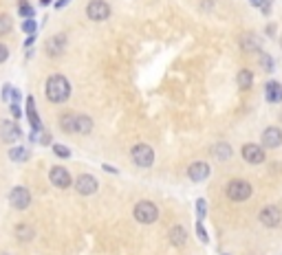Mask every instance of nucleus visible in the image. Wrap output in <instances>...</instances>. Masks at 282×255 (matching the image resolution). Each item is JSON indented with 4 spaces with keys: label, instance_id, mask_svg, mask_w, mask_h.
Returning <instances> with one entry per match:
<instances>
[{
    "label": "nucleus",
    "instance_id": "obj_1",
    "mask_svg": "<svg viewBox=\"0 0 282 255\" xmlns=\"http://www.w3.org/2000/svg\"><path fill=\"white\" fill-rule=\"evenodd\" d=\"M47 97L53 104H62L71 97V84L64 75H51L47 80Z\"/></svg>",
    "mask_w": 282,
    "mask_h": 255
},
{
    "label": "nucleus",
    "instance_id": "obj_2",
    "mask_svg": "<svg viewBox=\"0 0 282 255\" xmlns=\"http://www.w3.org/2000/svg\"><path fill=\"white\" fill-rule=\"evenodd\" d=\"M225 192H227L229 200H234V202H245V200H249L251 198V185L245 178L229 180V185H227V190Z\"/></svg>",
    "mask_w": 282,
    "mask_h": 255
},
{
    "label": "nucleus",
    "instance_id": "obj_3",
    "mask_svg": "<svg viewBox=\"0 0 282 255\" xmlns=\"http://www.w3.org/2000/svg\"><path fill=\"white\" fill-rule=\"evenodd\" d=\"M159 218V209L157 204L150 202V200H141L135 204V220L141 224H152L154 220Z\"/></svg>",
    "mask_w": 282,
    "mask_h": 255
},
{
    "label": "nucleus",
    "instance_id": "obj_4",
    "mask_svg": "<svg viewBox=\"0 0 282 255\" xmlns=\"http://www.w3.org/2000/svg\"><path fill=\"white\" fill-rule=\"evenodd\" d=\"M130 156H132V163L139 165V168H150V165L154 163V152H152L150 146H146V143H137V146L132 148Z\"/></svg>",
    "mask_w": 282,
    "mask_h": 255
},
{
    "label": "nucleus",
    "instance_id": "obj_5",
    "mask_svg": "<svg viewBox=\"0 0 282 255\" xmlns=\"http://www.w3.org/2000/svg\"><path fill=\"white\" fill-rule=\"evenodd\" d=\"M258 220H260L262 226H267V229H273V226H278L282 222V209L278 204H267V207L260 209V214H258Z\"/></svg>",
    "mask_w": 282,
    "mask_h": 255
},
{
    "label": "nucleus",
    "instance_id": "obj_6",
    "mask_svg": "<svg viewBox=\"0 0 282 255\" xmlns=\"http://www.w3.org/2000/svg\"><path fill=\"white\" fill-rule=\"evenodd\" d=\"M86 16L91 20H95V22L106 20L110 16V4L106 2V0H91L88 7H86Z\"/></svg>",
    "mask_w": 282,
    "mask_h": 255
},
{
    "label": "nucleus",
    "instance_id": "obj_7",
    "mask_svg": "<svg viewBox=\"0 0 282 255\" xmlns=\"http://www.w3.org/2000/svg\"><path fill=\"white\" fill-rule=\"evenodd\" d=\"M9 202L14 209H18V212H22V209H27L31 204V194L27 187H14L9 194Z\"/></svg>",
    "mask_w": 282,
    "mask_h": 255
},
{
    "label": "nucleus",
    "instance_id": "obj_8",
    "mask_svg": "<svg viewBox=\"0 0 282 255\" xmlns=\"http://www.w3.org/2000/svg\"><path fill=\"white\" fill-rule=\"evenodd\" d=\"M242 158L247 160L249 165H260L264 163V148L262 146H256V143H245L240 150Z\"/></svg>",
    "mask_w": 282,
    "mask_h": 255
},
{
    "label": "nucleus",
    "instance_id": "obj_9",
    "mask_svg": "<svg viewBox=\"0 0 282 255\" xmlns=\"http://www.w3.org/2000/svg\"><path fill=\"white\" fill-rule=\"evenodd\" d=\"M282 146V130L275 126H269L264 128L262 132V148H269V150H275Z\"/></svg>",
    "mask_w": 282,
    "mask_h": 255
},
{
    "label": "nucleus",
    "instance_id": "obj_10",
    "mask_svg": "<svg viewBox=\"0 0 282 255\" xmlns=\"http://www.w3.org/2000/svg\"><path fill=\"white\" fill-rule=\"evenodd\" d=\"M187 176H190V180L194 182H203L209 176V165L205 160H194V163L187 168Z\"/></svg>",
    "mask_w": 282,
    "mask_h": 255
},
{
    "label": "nucleus",
    "instance_id": "obj_11",
    "mask_svg": "<svg viewBox=\"0 0 282 255\" xmlns=\"http://www.w3.org/2000/svg\"><path fill=\"white\" fill-rule=\"evenodd\" d=\"M49 178H51V182L55 187H60V190H66V187H71V174H69V170H64V168H53L51 172H49Z\"/></svg>",
    "mask_w": 282,
    "mask_h": 255
},
{
    "label": "nucleus",
    "instance_id": "obj_12",
    "mask_svg": "<svg viewBox=\"0 0 282 255\" xmlns=\"http://www.w3.org/2000/svg\"><path fill=\"white\" fill-rule=\"evenodd\" d=\"M75 187H77V192H80L82 196H91V194L97 192V178L95 176H91V174H82L80 178L75 180Z\"/></svg>",
    "mask_w": 282,
    "mask_h": 255
},
{
    "label": "nucleus",
    "instance_id": "obj_13",
    "mask_svg": "<svg viewBox=\"0 0 282 255\" xmlns=\"http://www.w3.org/2000/svg\"><path fill=\"white\" fill-rule=\"evenodd\" d=\"M0 136H3V141H7V143L18 141L20 138L18 124H14V121H3V124H0Z\"/></svg>",
    "mask_w": 282,
    "mask_h": 255
},
{
    "label": "nucleus",
    "instance_id": "obj_14",
    "mask_svg": "<svg viewBox=\"0 0 282 255\" xmlns=\"http://www.w3.org/2000/svg\"><path fill=\"white\" fill-rule=\"evenodd\" d=\"M264 97H267L269 104H280L282 102V86H280V82L269 80L267 86H264Z\"/></svg>",
    "mask_w": 282,
    "mask_h": 255
},
{
    "label": "nucleus",
    "instance_id": "obj_15",
    "mask_svg": "<svg viewBox=\"0 0 282 255\" xmlns=\"http://www.w3.org/2000/svg\"><path fill=\"white\" fill-rule=\"evenodd\" d=\"M170 242H172V246H183L185 242H187L185 226H181V224L172 226V229H170Z\"/></svg>",
    "mask_w": 282,
    "mask_h": 255
},
{
    "label": "nucleus",
    "instance_id": "obj_16",
    "mask_svg": "<svg viewBox=\"0 0 282 255\" xmlns=\"http://www.w3.org/2000/svg\"><path fill=\"white\" fill-rule=\"evenodd\" d=\"M27 114H29V121L33 126V132H40L42 130V124H40V117H38V110H36V102L33 97L27 99Z\"/></svg>",
    "mask_w": 282,
    "mask_h": 255
},
{
    "label": "nucleus",
    "instance_id": "obj_17",
    "mask_svg": "<svg viewBox=\"0 0 282 255\" xmlns=\"http://www.w3.org/2000/svg\"><path fill=\"white\" fill-rule=\"evenodd\" d=\"M242 51H260V40H258L256 33H245L240 40Z\"/></svg>",
    "mask_w": 282,
    "mask_h": 255
},
{
    "label": "nucleus",
    "instance_id": "obj_18",
    "mask_svg": "<svg viewBox=\"0 0 282 255\" xmlns=\"http://www.w3.org/2000/svg\"><path fill=\"white\" fill-rule=\"evenodd\" d=\"M236 84H238L240 90L251 88V84H253V73H251V70H247V68L238 70V75H236Z\"/></svg>",
    "mask_w": 282,
    "mask_h": 255
},
{
    "label": "nucleus",
    "instance_id": "obj_19",
    "mask_svg": "<svg viewBox=\"0 0 282 255\" xmlns=\"http://www.w3.org/2000/svg\"><path fill=\"white\" fill-rule=\"evenodd\" d=\"M64 46H66V38H64V36H55V38H51V40H49L47 51L51 53V55H60V53L64 51Z\"/></svg>",
    "mask_w": 282,
    "mask_h": 255
},
{
    "label": "nucleus",
    "instance_id": "obj_20",
    "mask_svg": "<svg viewBox=\"0 0 282 255\" xmlns=\"http://www.w3.org/2000/svg\"><path fill=\"white\" fill-rule=\"evenodd\" d=\"M93 130V119L86 117V114H77V121H75V132L77 134H88Z\"/></svg>",
    "mask_w": 282,
    "mask_h": 255
},
{
    "label": "nucleus",
    "instance_id": "obj_21",
    "mask_svg": "<svg viewBox=\"0 0 282 255\" xmlns=\"http://www.w3.org/2000/svg\"><path fill=\"white\" fill-rule=\"evenodd\" d=\"M212 154L218 160H229L231 158V146H229V143H216L214 150H212Z\"/></svg>",
    "mask_w": 282,
    "mask_h": 255
},
{
    "label": "nucleus",
    "instance_id": "obj_22",
    "mask_svg": "<svg viewBox=\"0 0 282 255\" xmlns=\"http://www.w3.org/2000/svg\"><path fill=\"white\" fill-rule=\"evenodd\" d=\"M16 238L22 242H29L36 238V231H33V226H29V224H18L16 226Z\"/></svg>",
    "mask_w": 282,
    "mask_h": 255
},
{
    "label": "nucleus",
    "instance_id": "obj_23",
    "mask_svg": "<svg viewBox=\"0 0 282 255\" xmlns=\"http://www.w3.org/2000/svg\"><path fill=\"white\" fill-rule=\"evenodd\" d=\"M75 121H77V114L66 112L60 117V128H62L64 132H75Z\"/></svg>",
    "mask_w": 282,
    "mask_h": 255
},
{
    "label": "nucleus",
    "instance_id": "obj_24",
    "mask_svg": "<svg viewBox=\"0 0 282 255\" xmlns=\"http://www.w3.org/2000/svg\"><path fill=\"white\" fill-rule=\"evenodd\" d=\"M3 99L9 104V106H11V104H18L20 102V90H16L14 86L7 84V86L3 88Z\"/></svg>",
    "mask_w": 282,
    "mask_h": 255
},
{
    "label": "nucleus",
    "instance_id": "obj_25",
    "mask_svg": "<svg viewBox=\"0 0 282 255\" xmlns=\"http://www.w3.org/2000/svg\"><path fill=\"white\" fill-rule=\"evenodd\" d=\"M9 158L22 163V160L29 158V150H27V148H20V146H18V148H11V150H9Z\"/></svg>",
    "mask_w": 282,
    "mask_h": 255
},
{
    "label": "nucleus",
    "instance_id": "obj_26",
    "mask_svg": "<svg viewBox=\"0 0 282 255\" xmlns=\"http://www.w3.org/2000/svg\"><path fill=\"white\" fill-rule=\"evenodd\" d=\"M11 31V18L9 16H0V36H7V33Z\"/></svg>",
    "mask_w": 282,
    "mask_h": 255
},
{
    "label": "nucleus",
    "instance_id": "obj_27",
    "mask_svg": "<svg viewBox=\"0 0 282 255\" xmlns=\"http://www.w3.org/2000/svg\"><path fill=\"white\" fill-rule=\"evenodd\" d=\"M260 64H262V68L267 70V73H271V70H273V58H271V55L262 53L260 55Z\"/></svg>",
    "mask_w": 282,
    "mask_h": 255
},
{
    "label": "nucleus",
    "instance_id": "obj_28",
    "mask_svg": "<svg viewBox=\"0 0 282 255\" xmlns=\"http://www.w3.org/2000/svg\"><path fill=\"white\" fill-rule=\"evenodd\" d=\"M53 152L58 154L60 158H69L71 156V150L66 148V146H60V143H53Z\"/></svg>",
    "mask_w": 282,
    "mask_h": 255
},
{
    "label": "nucleus",
    "instance_id": "obj_29",
    "mask_svg": "<svg viewBox=\"0 0 282 255\" xmlns=\"http://www.w3.org/2000/svg\"><path fill=\"white\" fill-rule=\"evenodd\" d=\"M205 214H207V202L203 200V198H198V200H196V216H198V220L205 218Z\"/></svg>",
    "mask_w": 282,
    "mask_h": 255
},
{
    "label": "nucleus",
    "instance_id": "obj_30",
    "mask_svg": "<svg viewBox=\"0 0 282 255\" xmlns=\"http://www.w3.org/2000/svg\"><path fill=\"white\" fill-rule=\"evenodd\" d=\"M196 236H198V240H201L203 244H207V242H209V238H207V234H205V226L201 224V220L196 222Z\"/></svg>",
    "mask_w": 282,
    "mask_h": 255
},
{
    "label": "nucleus",
    "instance_id": "obj_31",
    "mask_svg": "<svg viewBox=\"0 0 282 255\" xmlns=\"http://www.w3.org/2000/svg\"><path fill=\"white\" fill-rule=\"evenodd\" d=\"M22 29H25L27 33H31V36H33V33H36V29H38L36 20H33V18H27L25 22H22Z\"/></svg>",
    "mask_w": 282,
    "mask_h": 255
},
{
    "label": "nucleus",
    "instance_id": "obj_32",
    "mask_svg": "<svg viewBox=\"0 0 282 255\" xmlns=\"http://www.w3.org/2000/svg\"><path fill=\"white\" fill-rule=\"evenodd\" d=\"M20 16H25V18H31L33 14H36V9L31 7V4H27V2H20Z\"/></svg>",
    "mask_w": 282,
    "mask_h": 255
},
{
    "label": "nucleus",
    "instance_id": "obj_33",
    "mask_svg": "<svg viewBox=\"0 0 282 255\" xmlns=\"http://www.w3.org/2000/svg\"><path fill=\"white\" fill-rule=\"evenodd\" d=\"M7 58H9V48L5 46V44H0V64L7 62Z\"/></svg>",
    "mask_w": 282,
    "mask_h": 255
},
{
    "label": "nucleus",
    "instance_id": "obj_34",
    "mask_svg": "<svg viewBox=\"0 0 282 255\" xmlns=\"http://www.w3.org/2000/svg\"><path fill=\"white\" fill-rule=\"evenodd\" d=\"M11 114H14V117H22V110H20V104H11Z\"/></svg>",
    "mask_w": 282,
    "mask_h": 255
},
{
    "label": "nucleus",
    "instance_id": "obj_35",
    "mask_svg": "<svg viewBox=\"0 0 282 255\" xmlns=\"http://www.w3.org/2000/svg\"><path fill=\"white\" fill-rule=\"evenodd\" d=\"M69 2H71V0H58V2H55V9H62V7H66Z\"/></svg>",
    "mask_w": 282,
    "mask_h": 255
},
{
    "label": "nucleus",
    "instance_id": "obj_36",
    "mask_svg": "<svg viewBox=\"0 0 282 255\" xmlns=\"http://www.w3.org/2000/svg\"><path fill=\"white\" fill-rule=\"evenodd\" d=\"M273 33H275V24H269L267 26V36H273Z\"/></svg>",
    "mask_w": 282,
    "mask_h": 255
},
{
    "label": "nucleus",
    "instance_id": "obj_37",
    "mask_svg": "<svg viewBox=\"0 0 282 255\" xmlns=\"http://www.w3.org/2000/svg\"><path fill=\"white\" fill-rule=\"evenodd\" d=\"M33 40H36V36H29V38H27V46H31Z\"/></svg>",
    "mask_w": 282,
    "mask_h": 255
},
{
    "label": "nucleus",
    "instance_id": "obj_38",
    "mask_svg": "<svg viewBox=\"0 0 282 255\" xmlns=\"http://www.w3.org/2000/svg\"><path fill=\"white\" fill-rule=\"evenodd\" d=\"M49 2H51V0H40V4H42V7H47Z\"/></svg>",
    "mask_w": 282,
    "mask_h": 255
},
{
    "label": "nucleus",
    "instance_id": "obj_39",
    "mask_svg": "<svg viewBox=\"0 0 282 255\" xmlns=\"http://www.w3.org/2000/svg\"><path fill=\"white\" fill-rule=\"evenodd\" d=\"M0 255H7V253H0Z\"/></svg>",
    "mask_w": 282,
    "mask_h": 255
}]
</instances>
